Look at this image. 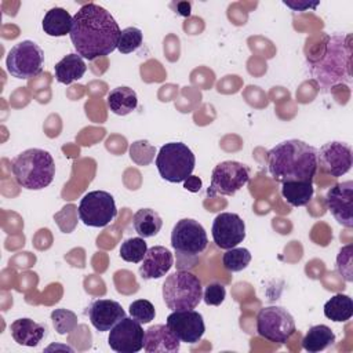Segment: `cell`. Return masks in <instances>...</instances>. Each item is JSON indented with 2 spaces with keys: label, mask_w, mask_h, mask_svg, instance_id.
Masks as SVG:
<instances>
[{
  "label": "cell",
  "mask_w": 353,
  "mask_h": 353,
  "mask_svg": "<svg viewBox=\"0 0 353 353\" xmlns=\"http://www.w3.org/2000/svg\"><path fill=\"white\" fill-rule=\"evenodd\" d=\"M145 331L132 317H123L109 332L108 343L117 353H137L143 347Z\"/></svg>",
  "instance_id": "obj_13"
},
{
  "label": "cell",
  "mask_w": 353,
  "mask_h": 353,
  "mask_svg": "<svg viewBox=\"0 0 353 353\" xmlns=\"http://www.w3.org/2000/svg\"><path fill=\"white\" fill-rule=\"evenodd\" d=\"M128 312H130V316L134 320H137L138 323H141V324L150 323L154 319V316H156L154 306L148 299H137V301H134L130 305Z\"/></svg>",
  "instance_id": "obj_32"
},
{
  "label": "cell",
  "mask_w": 353,
  "mask_h": 353,
  "mask_svg": "<svg viewBox=\"0 0 353 353\" xmlns=\"http://www.w3.org/2000/svg\"><path fill=\"white\" fill-rule=\"evenodd\" d=\"M310 73L323 91L352 83V36H330L320 59L310 62Z\"/></svg>",
  "instance_id": "obj_3"
},
{
  "label": "cell",
  "mask_w": 353,
  "mask_h": 353,
  "mask_svg": "<svg viewBox=\"0 0 353 353\" xmlns=\"http://www.w3.org/2000/svg\"><path fill=\"white\" fill-rule=\"evenodd\" d=\"M214 243L222 250H230L245 239V223L234 212H221L211 228Z\"/></svg>",
  "instance_id": "obj_15"
},
{
  "label": "cell",
  "mask_w": 353,
  "mask_h": 353,
  "mask_svg": "<svg viewBox=\"0 0 353 353\" xmlns=\"http://www.w3.org/2000/svg\"><path fill=\"white\" fill-rule=\"evenodd\" d=\"M174 265V256L171 251L163 245H153L148 248L142 265L139 266V274L143 280H154L165 276Z\"/></svg>",
  "instance_id": "obj_18"
},
{
  "label": "cell",
  "mask_w": 353,
  "mask_h": 353,
  "mask_svg": "<svg viewBox=\"0 0 353 353\" xmlns=\"http://www.w3.org/2000/svg\"><path fill=\"white\" fill-rule=\"evenodd\" d=\"M256 332L274 343H285L295 332L291 313L281 306H266L256 316Z\"/></svg>",
  "instance_id": "obj_10"
},
{
  "label": "cell",
  "mask_w": 353,
  "mask_h": 353,
  "mask_svg": "<svg viewBox=\"0 0 353 353\" xmlns=\"http://www.w3.org/2000/svg\"><path fill=\"white\" fill-rule=\"evenodd\" d=\"M51 320L55 331L61 335L69 334L77 327V316L68 309H55L51 313Z\"/></svg>",
  "instance_id": "obj_31"
},
{
  "label": "cell",
  "mask_w": 353,
  "mask_h": 353,
  "mask_svg": "<svg viewBox=\"0 0 353 353\" xmlns=\"http://www.w3.org/2000/svg\"><path fill=\"white\" fill-rule=\"evenodd\" d=\"M108 108L117 116H125L134 112L138 106L137 92L125 85L116 87L110 90L106 98Z\"/></svg>",
  "instance_id": "obj_22"
},
{
  "label": "cell",
  "mask_w": 353,
  "mask_h": 353,
  "mask_svg": "<svg viewBox=\"0 0 353 353\" xmlns=\"http://www.w3.org/2000/svg\"><path fill=\"white\" fill-rule=\"evenodd\" d=\"M142 40H143V34H142L141 29H138L135 26H128V28L123 29L120 33L117 50L121 54H130L142 46Z\"/></svg>",
  "instance_id": "obj_30"
},
{
  "label": "cell",
  "mask_w": 353,
  "mask_h": 353,
  "mask_svg": "<svg viewBox=\"0 0 353 353\" xmlns=\"http://www.w3.org/2000/svg\"><path fill=\"white\" fill-rule=\"evenodd\" d=\"M181 341L167 324H156L145 331L143 349L148 353H176Z\"/></svg>",
  "instance_id": "obj_19"
},
{
  "label": "cell",
  "mask_w": 353,
  "mask_h": 353,
  "mask_svg": "<svg viewBox=\"0 0 353 353\" xmlns=\"http://www.w3.org/2000/svg\"><path fill=\"white\" fill-rule=\"evenodd\" d=\"M10 330L14 341L18 345L30 346V347L37 346L47 332L46 325L36 323L28 317H22L12 321L10 325Z\"/></svg>",
  "instance_id": "obj_20"
},
{
  "label": "cell",
  "mask_w": 353,
  "mask_h": 353,
  "mask_svg": "<svg viewBox=\"0 0 353 353\" xmlns=\"http://www.w3.org/2000/svg\"><path fill=\"white\" fill-rule=\"evenodd\" d=\"M91 324L99 331H110L116 323L125 317L123 306L112 299H95L85 310Z\"/></svg>",
  "instance_id": "obj_17"
},
{
  "label": "cell",
  "mask_w": 353,
  "mask_h": 353,
  "mask_svg": "<svg viewBox=\"0 0 353 353\" xmlns=\"http://www.w3.org/2000/svg\"><path fill=\"white\" fill-rule=\"evenodd\" d=\"M154 156V148L148 141H137L130 146V157L139 165H148Z\"/></svg>",
  "instance_id": "obj_33"
},
{
  "label": "cell",
  "mask_w": 353,
  "mask_h": 353,
  "mask_svg": "<svg viewBox=\"0 0 353 353\" xmlns=\"http://www.w3.org/2000/svg\"><path fill=\"white\" fill-rule=\"evenodd\" d=\"M325 204L338 223L353 228V181L334 185L327 192Z\"/></svg>",
  "instance_id": "obj_16"
},
{
  "label": "cell",
  "mask_w": 353,
  "mask_h": 353,
  "mask_svg": "<svg viewBox=\"0 0 353 353\" xmlns=\"http://www.w3.org/2000/svg\"><path fill=\"white\" fill-rule=\"evenodd\" d=\"M283 3H284L285 6H288L290 8L295 10V11H305V10H307V8H314V7L319 4V1H316V3H307V1L292 3V1H287V0H284Z\"/></svg>",
  "instance_id": "obj_37"
},
{
  "label": "cell",
  "mask_w": 353,
  "mask_h": 353,
  "mask_svg": "<svg viewBox=\"0 0 353 353\" xmlns=\"http://www.w3.org/2000/svg\"><path fill=\"white\" fill-rule=\"evenodd\" d=\"M196 159L188 145L168 142L163 145L156 157V167L160 176L171 183L183 182L194 170Z\"/></svg>",
  "instance_id": "obj_7"
},
{
  "label": "cell",
  "mask_w": 353,
  "mask_h": 353,
  "mask_svg": "<svg viewBox=\"0 0 353 353\" xmlns=\"http://www.w3.org/2000/svg\"><path fill=\"white\" fill-rule=\"evenodd\" d=\"M226 296V288L221 283H211L205 287L203 292V299L207 305L218 306L225 301Z\"/></svg>",
  "instance_id": "obj_35"
},
{
  "label": "cell",
  "mask_w": 353,
  "mask_h": 353,
  "mask_svg": "<svg viewBox=\"0 0 353 353\" xmlns=\"http://www.w3.org/2000/svg\"><path fill=\"white\" fill-rule=\"evenodd\" d=\"M353 245L347 244L341 248L336 256V270L342 274L346 281H353Z\"/></svg>",
  "instance_id": "obj_34"
},
{
  "label": "cell",
  "mask_w": 353,
  "mask_h": 353,
  "mask_svg": "<svg viewBox=\"0 0 353 353\" xmlns=\"http://www.w3.org/2000/svg\"><path fill=\"white\" fill-rule=\"evenodd\" d=\"M120 33L117 22L106 8L87 3L73 15L69 36L76 52L92 61L112 54L117 48Z\"/></svg>",
  "instance_id": "obj_1"
},
{
  "label": "cell",
  "mask_w": 353,
  "mask_h": 353,
  "mask_svg": "<svg viewBox=\"0 0 353 353\" xmlns=\"http://www.w3.org/2000/svg\"><path fill=\"white\" fill-rule=\"evenodd\" d=\"M73 17L62 7L48 10L43 18L41 26L44 33L52 37H61L70 33Z\"/></svg>",
  "instance_id": "obj_23"
},
{
  "label": "cell",
  "mask_w": 353,
  "mask_h": 353,
  "mask_svg": "<svg viewBox=\"0 0 353 353\" xmlns=\"http://www.w3.org/2000/svg\"><path fill=\"white\" fill-rule=\"evenodd\" d=\"M163 299L171 310L194 309L203 299L201 281L188 270H176L163 283Z\"/></svg>",
  "instance_id": "obj_6"
},
{
  "label": "cell",
  "mask_w": 353,
  "mask_h": 353,
  "mask_svg": "<svg viewBox=\"0 0 353 353\" xmlns=\"http://www.w3.org/2000/svg\"><path fill=\"white\" fill-rule=\"evenodd\" d=\"M17 183L29 190L47 188L55 176V163L50 152L30 148L21 152L11 164Z\"/></svg>",
  "instance_id": "obj_4"
},
{
  "label": "cell",
  "mask_w": 353,
  "mask_h": 353,
  "mask_svg": "<svg viewBox=\"0 0 353 353\" xmlns=\"http://www.w3.org/2000/svg\"><path fill=\"white\" fill-rule=\"evenodd\" d=\"M77 214L80 221L91 228H105L117 215L113 196L105 190H92L80 200Z\"/></svg>",
  "instance_id": "obj_9"
},
{
  "label": "cell",
  "mask_w": 353,
  "mask_h": 353,
  "mask_svg": "<svg viewBox=\"0 0 353 353\" xmlns=\"http://www.w3.org/2000/svg\"><path fill=\"white\" fill-rule=\"evenodd\" d=\"M132 226L139 237L148 239L156 236L160 232L163 219L157 211L152 208H141L132 216Z\"/></svg>",
  "instance_id": "obj_24"
},
{
  "label": "cell",
  "mask_w": 353,
  "mask_h": 353,
  "mask_svg": "<svg viewBox=\"0 0 353 353\" xmlns=\"http://www.w3.org/2000/svg\"><path fill=\"white\" fill-rule=\"evenodd\" d=\"M201 186H203V182H201V179H200L199 176H196V175H189V176L183 181V188H185L186 190L192 192V193L199 192V190L201 189Z\"/></svg>",
  "instance_id": "obj_36"
},
{
  "label": "cell",
  "mask_w": 353,
  "mask_h": 353,
  "mask_svg": "<svg viewBox=\"0 0 353 353\" xmlns=\"http://www.w3.org/2000/svg\"><path fill=\"white\" fill-rule=\"evenodd\" d=\"M268 167L276 182L309 181L317 171V149L299 139H287L268 152Z\"/></svg>",
  "instance_id": "obj_2"
},
{
  "label": "cell",
  "mask_w": 353,
  "mask_h": 353,
  "mask_svg": "<svg viewBox=\"0 0 353 353\" xmlns=\"http://www.w3.org/2000/svg\"><path fill=\"white\" fill-rule=\"evenodd\" d=\"M314 193L313 182L298 181L281 183V194L292 207L307 205Z\"/></svg>",
  "instance_id": "obj_26"
},
{
  "label": "cell",
  "mask_w": 353,
  "mask_h": 353,
  "mask_svg": "<svg viewBox=\"0 0 353 353\" xmlns=\"http://www.w3.org/2000/svg\"><path fill=\"white\" fill-rule=\"evenodd\" d=\"M353 164L352 146L346 142L332 141L317 150V167L323 172L338 178L350 171Z\"/></svg>",
  "instance_id": "obj_12"
},
{
  "label": "cell",
  "mask_w": 353,
  "mask_h": 353,
  "mask_svg": "<svg viewBox=\"0 0 353 353\" xmlns=\"http://www.w3.org/2000/svg\"><path fill=\"white\" fill-rule=\"evenodd\" d=\"M146 251H148V244L142 237L127 239L120 245V256L125 262H132V263L142 262Z\"/></svg>",
  "instance_id": "obj_28"
},
{
  "label": "cell",
  "mask_w": 353,
  "mask_h": 353,
  "mask_svg": "<svg viewBox=\"0 0 353 353\" xmlns=\"http://www.w3.org/2000/svg\"><path fill=\"white\" fill-rule=\"evenodd\" d=\"M251 261V254L247 248L243 247H233L226 250L222 256L223 268L229 272H240L248 266Z\"/></svg>",
  "instance_id": "obj_29"
},
{
  "label": "cell",
  "mask_w": 353,
  "mask_h": 353,
  "mask_svg": "<svg viewBox=\"0 0 353 353\" xmlns=\"http://www.w3.org/2000/svg\"><path fill=\"white\" fill-rule=\"evenodd\" d=\"M165 324L176 335L181 342L197 343L205 331L204 320L201 313L186 309V310H172L168 314Z\"/></svg>",
  "instance_id": "obj_14"
},
{
  "label": "cell",
  "mask_w": 353,
  "mask_h": 353,
  "mask_svg": "<svg viewBox=\"0 0 353 353\" xmlns=\"http://www.w3.org/2000/svg\"><path fill=\"white\" fill-rule=\"evenodd\" d=\"M207 244L208 237L205 229L199 221L192 218L179 219L171 232V245L175 250L178 270L194 268Z\"/></svg>",
  "instance_id": "obj_5"
},
{
  "label": "cell",
  "mask_w": 353,
  "mask_h": 353,
  "mask_svg": "<svg viewBox=\"0 0 353 353\" xmlns=\"http://www.w3.org/2000/svg\"><path fill=\"white\" fill-rule=\"evenodd\" d=\"M44 51L32 40L17 43L7 54V72L17 79H30L43 70Z\"/></svg>",
  "instance_id": "obj_8"
},
{
  "label": "cell",
  "mask_w": 353,
  "mask_h": 353,
  "mask_svg": "<svg viewBox=\"0 0 353 353\" xmlns=\"http://www.w3.org/2000/svg\"><path fill=\"white\" fill-rule=\"evenodd\" d=\"M335 342V334L328 325L317 324L309 328L306 335L302 339V346L309 353L321 352Z\"/></svg>",
  "instance_id": "obj_25"
},
{
  "label": "cell",
  "mask_w": 353,
  "mask_h": 353,
  "mask_svg": "<svg viewBox=\"0 0 353 353\" xmlns=\"http://www.w3.org/2000/svg\"><path fill=\"white\" fill-rule=\"evenodd\" d=\"M248 179L250 168L245 164L234 160L222 161L212 170L211 183L207 189V196H233L248 182Z\"/></svg>",
  "instance_id": "obj_11"
},
{
  "label": "cell",
  "mask_w": 353,
  "mask_h": 353,
  "mask_svg": "<svg viewBox=\"0 0 353 353\" xmlns=\"http://www.w3.org/2000/svg\"><path fill=\"white\" fill-rule=\"evenodd\" d=\"M324 316L332 321L343 323L353 316V301L349 295L335 294L324 303Z\"/></svg>",
  "instance_id": "obj_27"
},
{
  "label": "cell",
  "mask_w": 353,
  "mask_h": 353,
  "mask_svg": "<svg viewBox=\"0 0 353 353\" xmlns=\"http://www.w3.org/2000/svg\"><path fill=\"white\" fill-rule=\"evenodd\" d=\"M87 70L85 62L83 57H80L77 52L65 55L58 63L54 66L55 79L61 84H70L76 80H80Z\"/></svg>",
  "instance_id": "obj_21"
}]
</instances>
